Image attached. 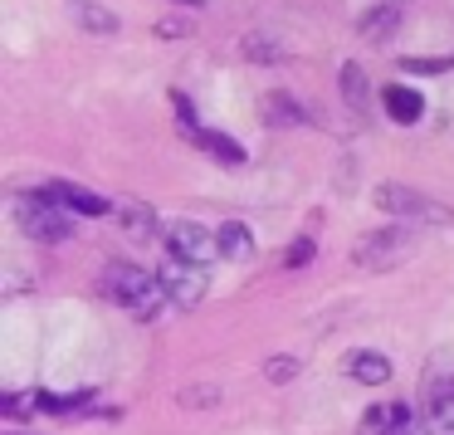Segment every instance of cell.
I'll list each match as a JSON object with an SVG mask.
<instances>
[{
	"label": "cell",
	"mask_w": 454,
	"mask_h": 435,
	"mask_svg": "<svg viewBox=\"0 0 454 435\" xmlns=\"http://www.w3.org/2000/svg\"><path fill=\"white\" fill-rule=\"evenodd\" d=\"M425 435H454V396L425 401Z\"/></svg>",
	"instance_id": "cell-17"
},
{
	"label": "cell",
	"mask_w": 454,
	"mask_h": 435,
	"mask_svg": "<svg viewBox=\"0 0 454 435\" xmlns=\"http://www.w3.org/2000/svg\"><path fill=\"white\" fill-rule=\"evenodd\" d=\"M313 255H317L313 235H303V240H294V249H288V259H284V265H288V269H303V265H308V259H313Z\"/></svg>",
	"instance_id": "cell-22"
},
{
	"label": "cell",
	"mask_w": 454,
	"mask_h": 435,
	"mask_svg": "<svg viewBox=\"0 0 454 435\" xmlns=\"http://www.w3.org/2000/svg\"><path fill=\"white\" fill-rule=\"evenodd\" d=\"M395 25H401V11H395V5H381V11H372L362 20V40H372V44H381L386 35L395 30Z\"/></svg>",
	"instance_id": "cell-18"
},
{
	"label": "cell",
	"mask_w": 454,
	"mask_h": 435,
	"mask_svg": "<svg viewBox=\"0 0 454 435\" xmlns=\"http://www.w3.org/2000/svg\"><path fill=\"white\" fill-rule=\"evenodd\" d=\"M118 225H122V235L128 240H157V210L152 206H142V201H122L118 206Z\"/></svg>",
	"instance_id": "cell-7"
},
{
	"label": "cell",
	"mask_w": 454,
	"mask_h": 435,
	"mask_svg": "<svg viewBox=\"0 0 454 435\" xmlns=\"http://www.w3.org/2000/svg\"><path fill=\"white\" fill-rule=\"evenodd\" d=\"M362 425H366V435H411V411H405L401 401H391V406H372Z\"/></svg>",
	"instance_id": "cell-11"
},
{
	"label": "cell",
	"mask_w": 454,
	"mask_h": 435,
	"mask_svg": "<svg viewBox=\"0 0 454 435\" xmlns=\"http://www.w3.org/2000/svg\"><path fill=\"white\" fill-rule=\"evenodd\" d=\"M83 401H89V396H40L44 411H79Z\"/></svg>",
	"instance_id": "cell-25"
},
{
	"label": "cell",
	"mask_w": 454,
	"mask_h": 435,
	"mask_svg": "<svg viewBox=\"0 0 454 435\" xmlns=\"http://www.w3.org/2000/svg\"><path fill=\"white\" fill-rule=\"evenodd\" d=\"M161 289H167V298L176 308H196L200 298H206L210 279H206V265H186V259H171L167 269H161Z\"/></svg>",
	"instance_id": "cell-6"
},
{
	"label": "cell",
	"mask_w": 454,
	"mask_h": 435,
	"mask_svg": "<svg viewBox=\"0 0 454 435\" xmlns=\"http://www.w3.org/2000/svg\"><path fill=\"white\" fill-rule=\"evenodd\" d=\"M176 5H200V0H176Z\"/></svg>",
	"instance_id": "cell-26"
},
{
	"label": "cell",
	"mask_w": 454,
	"mask_h": 435,
	"mask_svg": "<svg viewBox=\"0 0 454 435\" xmlns=\"http://www.w3.org/2000/svg\"><path fill=\"white\" fill-rule=\"evenodd\" d=\"M342 103L356 113V118L372 113V79H366L362 64H342Z\"/></svg>",
	"instance_id": "cell-9"
},
{
	"label": "cell",
	"mask_w": 454,
	"mask_h": 435,
	"mask_svg": "<svg viewBox=\"0 0 454 435\" xmlns=\"http://www.w3.org/2000/svg\"><path fill=\"white\" fill-rule=\"evenodd\" d=\"M103 294H108L113 304H122L128 313H137V318L161 313V304H167L161 274H147V269H137V265H108L103 269Z\"/></svg>",
	"instance_id": "cell-1"
},
{
	"label": "cell",
	"mask_w": 454,
	"mask_h": 435,
	"mask_svg": "<svg viewBox=\"0 0 454 435\" xmlns=\"http://www.w3.org/2000/svg\"><path fill=\"white\" fill-rule=\"evenodd\" d=\"M220 401V386L196 382V386H181V406H215Z\"/></svg>",
	"instance_id": "cell-21"
},
{
	"label": "cell",
	"mask_w": 454,
	"mask_h": 435,
	"mask_svg": "<svg viewBox=\"0 0 454 435\" xmlns=\"http://www.w3.org/2000/svg\"><path fill=\"white\" fill-rule=\"evenodd\" d=\"M191 138H196V147H200V152H210V157H215V162H225V167H239V162H245V147H239L235 138H225V132L196 128Z\"/></svg>",
	"instance_id": "cell-13"
},
{
	"label": "cell",
	"mask_w": 454,
	"mask_h": 435,
	"mask_svg": "<svg viewBox=\"0 0 454 435\" xmlns=\"http://www.w3.org/2000/svg\"><path fill=\"white\" fill-rule=\"evenodd\" d=\"M401 69H411V74H444V69H454V59H405Z\"/></svg>",
	"instance_id": "cell-24"
},
{
	"label": "cell",
	"mask_w": 454,
	"mask_h": 435,
	"mask_svg": "<svg viewBox=\"0 0 454 435\" xmlns=\"http://www.w3.org/2000/svg\"><path fill=\"white\" fill-rule=\"evenodd\" d=\"M294 376H298V357H269V362H264V382H294Z\"/></svg>",
	"instance_id": "cell-20"
},
{
	"label": "cell",
	"mask_w": 454,
	"mask_h": 435,
	"mask_svg": "<svg viewBox=\"0 0 454 435\" xmlns=\"http://www.w3.org/2000/svg\"><path fill=\"white\" fill-rule=\"evenodd\" d=\"M15 220H20V230H25L30 240H40V245H59V240H69V235H74V220L64 216L59 206H54L50 191L15 201Z\"/></svg>",
	"instance_id": "cell-3"
},
{
	"label": "cell",
	"mask_w": 454,
	"mask_h": 435,
	"mask_svg": "<svg viewBox=\"0 0 454 435\" xmlns=\"http://www.w3.org/2000/svg\"><path fill=\"white\" fill-rule=\"evenodd\" d=\"M50 196L59 201V206H69V210H79V216H108V201L103 196H93V191H83V186H74V181H54L50 186Z\"/></svg>",
	"instance_id": "cell-10"
},
{
	"label": "cell",
	"mask_w": 454,
	"mask_h": 435,
	"mask_svg": "<svg viewBox=\"0 0 454 435\" xmlns=\"http://www.w3.org/2000/svg\"><path fill=\"white\" fill-rule=\"evenodd\" d=\"M342 367H347V376H352V382H366V386L391 382V357H381V352H352Z\"/></svg>",
	"instance_id": "cell-12"
},
{
	"label": "cell",
	"mask_w": 454,
	"mask_h": 435,
	"mask_svg": "<svg viewBox=\"0 0 454 435\" xmlns=\"http://www.w3.org/2000/svg\"><path fill=\"white\" fill-rule=\"evenodd\" d=\"M157 35H161V40H186V35H191V20H181V15L157 20Z\"/></svg>",
	"instance_id": "cell-23"
},
{
	"label": "cell",
	"mask_w": 454,
	"mask_h": 435,
	"mask_svg": "<svg viewBox=\"0 0 454 435\" xmlns=\"http://www.w3.org/2000/svg\"><path fill=\"white\" fill-rule=\"evenodd\" d=\"M411 255V230L405 225H381L372 235H362L352 245V265H362L366 274H381V269H395Z\"/></svg>",
	"instance_id": "cell-4"
},
{
	"label": "cell",
	"mask_w": 454,
	"mask_h": 435,
	"mask_svg": "<svg viewBox=\"0 0 454 435\" xmlns=\"http://www.w3.org/2000/svg\"><path fill=\"white\" fill-rule=\"evenodd\" d=\"M5 435H20V431H5Z\"/></svg>",
	"instance_id": "cell-27"
},
{
	"label": "cell",
	"mask_w": 454,
	"mask_h": 435,
	"mask_svg": "<svg viewBox=\"0 0 454 435\" xmlns=\"http://www.w3.org/2000/svg\"><path fill=\"white\" fill-rule=\"evenodd\" d=\"M220 235V255L235 259V265H245V259H254V235H249V225H239V220H230V225L215 230Z\"/></svg>",
	"instance_id": "cell-14"
},
{
	"label": "cell",
	"mask_w": 454,
	"mask_h": 435,
	"mask_svg": "<svg viewBox=\"0 0 454 435\" xmlns=\"http://www.w3.org/2000/svg\"><path fill=\"white\" fill-rule=\"evenodd\" d=\"M167 249L171 259H186V265H210V259H220V235L210 225H196V220H171Z\"/></svg>",
	"instance_id": "cell-5"
},
{
	"label": "cell",
	"mask_w": 454,
	"mask_h": 435,
	"mask_svg": "<svg viewBox=\"0 0 454 435\" xmlns=\"http://www.w3.org/2000/svg\"><path fill=\"white\" fill-rule=\"evenodd\" d=\"M264 123L269 128H298V123H313V113H308L294 93H269L264 99Z\"/></svg>",
	"instance_id": "cell-8"
},
{
	"label": "cell",
	"mask_w": 454,
	"mask_h": 435,
	"mask_svg": "<svg viewBox=\"0 0 454 435\" xmlns=\"http://www.w3.org/2000/svg\"><path fill=\"white\" fill-rule=\"evenodd\" d=\"M386 113H391V123H420V113H425V103H420V93L415 89H401V83H391L386 89Z\"/></svg>",
	"instance_id": "cell-15"
},
{
	"label": "cell",
	"mask_w": 454,
	"mask_h": 435,
	"mask_svg": "<svg viewBox=\"0 0 454 435\" xmlns=\"http://www.w3.org/2000/svg\"><path fill=\"white\" fill-rule=\"evenodd\" d=\"M79 20L89 25L93 35H113V30H118V15L98 11V5H79Z\"/></svg>",
	"instance_id": "cell-19"
},
{
	"label": "cell",
	"mask_w": 454,
	"mask_h": 435,
	"mask_svg": "<svg viewBox=\"0 0 454 435\" xmlns=\"http://www.w3.org/2000/svg\"><path fill=\"white\" fill-rule=\"evenodd\" d=\"M239 50H245V59H254V64H274V59H284V44L274 40V30H249Z\"/></svg>",
	"instance_id": "cell-16"
},
{
	"label": "cell",
	"mask_w": 454,
	"mask_h": 435,
	"mask_svg": "<svg viewBox=\"0 0 454 435\" xmlns=\"http://www.w3.org/2000/svg\"><path fill=\"white\" fill-rule=\"evenodd\" d=\"M376 210H386L391 220H434V225H454V210L434 196H420L415 186H401V181H386V186L372 191Z\"/></svg>",
	"instance_id": "cell-2"
}]
</instances>
